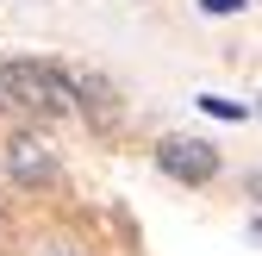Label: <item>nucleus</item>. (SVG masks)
<instances>
[{
    "instance_id": "1",
    "label": "nucleus",
    "mask_w": 262,
    "mask_h": 256,
    "mask_svg": "<svg viewBox=\"0 0 262 256\" xmlns=\"http://www.w3.org/2000/svg\"><path fill=\"white\" fill-rule=\"evenodd\" d=\"M0 100H19L25 113H75V81L56 69V62H38V56H19L0 69Z\"/></svg>"
},
{
    "instance_id": "2",
    "label": "nucleus",
    "mask_w": 262,
    "mask_h": 256,
    "mask_svg": "<svg viewBox=\"0 0 262 256\" xmlns=\"http://www.w3.org/2000/svg\"><path fill=\"white\" fill-rule=\"evenodd\" d=\"M156 163H162V175H169V181L200 187V181H212V175H219V150H212L206 138H162Z\"/></svg>"
},
{
    "instance_id": "3",
    "label": "nucleus",
    "mask_w": 262,
    "mask_h": 256,
    "mask_svg": "<svg viewBox=\"0 0 262 256\" xmlns=\"http://www.w3.org/2000/svg\"><path fill=\"white\" fill-rule=\"evenodd\" d=\"M75 113L94 125V132H113V125H119V94H113V81L106 75H75Z\"/></svg>"
},
{
    "instance_id": "4",
    "label": "nucleus",
    "mask_w": 262,
    "mask_h": 256,
    "mask_svg": "<svg viewBox=\"0 0 262 256\" xmlns=\"http://www.w3.org/2000/svg\"><path fill=\"white\" fill-rule=\"evenodd\" d=\"M7 169H13V181L44 187V181H56V156H50L38 138H13V144H7Z\"/></svg>"
},
{
    "instance_id": "5",
    "label": "nucleus",
    "mask_w": 262,
    "mask_h": 256,
    "mask_svg": "<svg viewBox=\"0 0 262 256\" xmlns=\"http://www.w3.org/2000/svg\"><path fill=\"white\" fill-rule=\"evenodd\" d=\"M200 106H206V113H219V119H244V106H237V100H212V94H200Z\"/></svg>"
},
{
    "instance_id": "6",
    "label": "nucleus",
    "mask_w": 262,
    "mask_h": 256,
    "mask_svg": "<svg viewBox=\"0 0 262 256\" xmlns=\"http://www.w3.org/2000/svg\"><path fill=\"white\" fill-rule=\"evenodd\" d=\"M250 0H200V13H244Z\"/></svg>"
}]
</instances>
